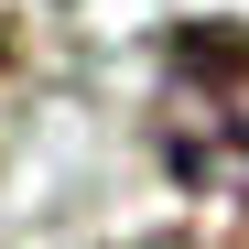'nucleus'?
<instances>
[{
	"mask_svg": "<svg viewBox=\"0 0 249 249\" xmlns=\"http://www.w3.org/2000/svg\"><path fill=\"white\" fill-rule=\"evenodd\" d=\"M152 130L174 184L195 195H249V33L238 22H184L162 44V98Z\"/></svg>",
	"mask_w": 249,
	"mask_h": 249,
	"instance_id": "obj_1",
	"label": "nucleus"
}]
</instances>
